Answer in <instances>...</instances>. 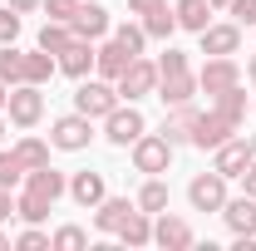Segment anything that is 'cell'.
<instances>
[{"label": "cell", "instance_id": "d4e9b609", "mask_svg": "<svg viewBox=\"0 0 256 251\" xmlns=\"http://www.w3.org/2000/svg\"><path fill=\"white\" fill-rule=\"evenodd\" d=\"M69 44H74V25H69V20H50V25L40 30V50H50V54H60Z\"/></svg>", "mask_w": 256, "mask_h": 251}, {"label": "cell", "instance_id": "f546056e", "mask_svg": "<svg viewBox=\"0 0 256 251\" xmlns=\"http://www.w3.org/2000/svg\"><path fill=\"white\" fill-rule=\"evenodd\" d=\"M15 158L25 162V172H30V168H44V162H50V143H40V138H20V143H15Z\"/></svg>", "mask_w": 256, "mask_h": 251}, {"label": "cell", "instance_id": "681fc988", "mask_svg": "<svg viewBox=\"0 0 256 251\" xmlns=\"http://www.w3.org/2000/svg\"><path fill=\"white\" fill-rule=\"evenodd\" d=\"M252 153H256V138H252Z\"/></svg>", "mask_w": 256, "mask_h": 251}, {"label": "cell", "instance_id": "c3c4849f", "mask_svg": "<svg viewBox=\"0 0 256 251\" xmlns=\"http://www.w3.org/2000/svg\"><path fill=\"white\" fill-rule=\"evenodd\" d=\"M0 138H5V118H0Z\"/></svg>", "mask_w": 256, "mask_h": 251}, {"label": "cell", "instance_id": "cb8c5ba5", "mask_svg": "<svg viewBox=\"0 0 256 251\" xmlns=\"http://www.w3.org/2000/svg\"><path fill=\"white\" fill-rule=\"evenodd\" d=\"M212 108H217L232 128H242V124H246V94H242V84H232V89H222V94H212Z\"/></svg>", "mask_w": 256, "mask_h": 251}, {"label": "cell", "instance_id": "f1b7e54d", "mask_svg": "<svg viewBox=\"0 0 256 251\" xmlns=\"http://www.w3.org/2000/svg\"><path fill=\"white\" fill-rule=\"evenodd\" d=\"M138 207H143V212H153V217H158V212H168V182L148 178V182H143V192H138Z\"/></svg>", "mask_w": 256, "mask_h": 251}, {"label": "cell", "instance_id": "d6a6232c", "mask_svg": "<svg viewBox=\"0 0 256 251\" xmlns=\"http://www.w3.org/2000/svg\"><path fill=\"white\" fill-rule=\"evenodd\" d=\"M50 246H54V251H84L89 236H84V226H60V232L50 236Z\"/></svg>", "mask_w": 256, "mask_h": 251}, {"label": "cell", "instance_id": "5b68a950", "mask_svg": "<svg viewBox=\"0 0 256 251\" xmlns=\"http://www.w3.org/2000/svg\"><path fill=\"white\" fill-rule=\"evenodd\" d=\"M89 138H94V118H84L79 108H74V114H64V118H54V128H50V143L64 148V153L89 148Z\"/></svg>", "mask_w": 256, "mask_h": 251}, {"label": "cell", "instance_id": "3957f363", "mask_svg": "<svg viewBox=\"0 0 256 251\" xmlns=\"http://www.w3.org/2000/svg\"><path fill=\"white\" fill-rule=\"evenodd\" d=\"M188 202H192V212H222L226 207V178L212 168V172H197L188 182Z\"/></svg>", "mask_w": 256, "mask_h": 251}, {"label": "cell", "instance_id": "ba28073f", "mask_svg": "<svg viewBox=\"0 0 256 251\" xmlns=\"http://www.w3.org/2000/svg\"><path fill=\"white\" fill-rule=\"evenodd\" d=\"M232 84H242V69H236L232 54H212V60L202 64V74H197V89L202 94H222Z\"/></svg>", "mask_w": 256, "mask_h": 251}, {"label": "cell", "instance_id": "7c38bea8", "mask_svg": "<svg viewBox=\"0 0 256 251\" xmlns=\"http://www.w3.org/2000/svg\"><path fill=\"white\" fill-rule=\"evenodd\" d=\"M153 242H158L162 251H188V246H192V226H188L182 217L158 212V222H153Z\"/></svg>", "mask_w": 256, "mask_h": 251}, {"label": "cell", "instance_id": "44dd1931", "mask_svg": "<svg viewBox=\"0 0 256 251\" xmlns=\"http://www.w3.org/2000/svg\"><path fill=\"white\" fill-rule=\"evenodd\" d=\"M69 197H74L79 207H98V202L108 197V188H104V172H74V178H69Z\"/></svg>", "mask_w": 256, "mask_h": 251}, {"label": "cell", "instance_id": "ab89813d", "mask_svg": "<svg viewBox=\"0 0 256 251\" xmlns=\"http://www.w3.org/2000/svg\"><path fill=\"white\" fill-rule=\"evenodd\" d=\"M158 5H168V0H128V10H133V15H153Z\"/></svg>", "mask_w": 256, "mask_h": 251}, {"label": "cell", "instance_id": "1f68e13d", "mask_svg": "<svg viewBox=\"0 0 256 251\" xmlns=\"http://www.w3.org/2000/svg\"><path fill=\"white\" fill-rule=\"evenodd\" d=\"M20 182H25V162L15 158V148H10V153H0V188L15 192Z\"/></svg>", "mask_w": 256, "mask_h": 251}, {"label": "cell", "instance_id": "ee69618b", "mask_svg": "<svg viewBox=\"0 0 256 251\" xmlns=\"http://www.w3.org/2000/svg\"><path fill=\"white\" fill-rule=\"evenodd\" d=\"M5 98H10V84H5V79H0V108H5Z\"/></svg>", "mask_w": 256, "mask_h": 251}, {"label": "cell", "instance_id": "836d02e7", "mask_svg": "<svg viewBox=\"0 0 256 251\" xmlns=\"http://www.w3.org/2000/svg\"><path fill=\"white\" fill-rule=\"evenodd\" d=\"M114 40L124 44L128 54H143V44H148V30H143V25H118V30H114Z\"/></svg>", "mask_w": 256, "mask_h": 251}, {"label": "cell", "instance_id": "9c48e42d", "mask_svg": "<svg viewBox=\"0 0 256 251\" xmlns=\"http://www.w3.org/2000/svg\"><path fill=\"white\" fill-rule=\"evenodd\" d=\"M252 143H246V138H226L222 148H212V168H217V172H222V178H242V172H246V168H252Z\"/></svg>", "mask_w": 256, "mask_h": 251}, {"label": "cell", "instance_id": "f6af8a7d", "mask_svg": "<svg viewBox=\"0 0 256 251\" xmlns=\"http://www.w3.org/2000/svg\"><path fill=\"white\" fill-rule=\"evenodd\" d=\"M246 79H252V84H256V54H252V64H246Z\"/></svg>", "mask_w": 256, "mask_h": 251}, {"label": "cell", "instance_id": "8992f818", "mask_svg": "<svg viewBox=\"0 0 256 251\" xmlns=\"http://www.w3.org/2000/svg\"><path fill=\"white\" fill-rule=\"evenodd\" d=\"M168 162H172V143H168L162 133H143V138L133 143V168H138V172L158 178V172H168Z\"/></svg>", "mask_w": 256, "mask_h": 251}, {"label": "cell", "instance_id": "83f0119b", "mask_svg": "<svg viewBox=\"0 0 256 251\" xmlns=\"http://www.w3.org/2000/svg\"><path fill=\"white\" fill-rule=\"evenodd\" d=\"M143 30H148V40H172V30H178V15H172L168 5H158L153 15H143Z\"/></svg>", "mask_w": 256, "mask_h": 251}, {"label": "cell", "instance_id": "9a60e30c", "mask_svg": "<svg viewBox=\"0 0 256 251\" xmlns=\"http://www.w3.org/2000/svg\"><path fill=\"white\" fill-rule=\"evenodd\" d=\"M133 60H138V54H128L118 40H104V44L94 50V69L104 74V79H118V74H124V69H128Z\"/></svg>", "mask_w": 256, "mask_h": 251}, {"label": "cell", "instance_id": "ac0fdd59", "mask_svg": "<svg viewBox=\"0 0 256 251\" xmlns=\"http://www.w3.org/2000/svg\"><path fill=\"white\" fill-rule=\"evenodd\" d=\"M114 236H118L124 246H148V242H153V212H143V207H133V212L124 217V226H118Z\"/></svg>", "mask_w": 256, "mask_h": 251}, {"label": "cell", "instance_id": "4dcf8cb0", "mask_svg": "<svg viewBox=\"0 0 256 251\" xmlns=\"http://www.w3.org/2000/svg\"><path fill=\"white\" fill-rule=\"evenodd\" d=\"M50 207H54V202H44V197H34V192H20V197H15V217H25V222H44Z\"/></svg>", "mask_w": 256, "mask_h": 251}, {"label": "cell", "instance_id": "ffe728a7", "mask_svg": "<svg viewBox=\"0 0 256 251\" xmlns=\"http://www.w3.org/2000/svg\"><path fill=\"white\" fill-rule=\"evenodd\" d=\"M236 44H242V25H207L202 30V54L212 60V54H236Z\"/></svg>", "mask_w": 256, "mask_h": 251}, {"label": "cell", "instance_id": "30bf717a", "mask_svg": "<svg viewBox=\"0 0 256 251\" xmlns=\"http://www.w3.org/2000/svg\"><path fill=\"white\" fill-rule=\"evenodd\" d=\"M232 133H236V128L226 124L217 108H212V114H197V118H192V143H197V148H222Z\"/></svg>", "mask_w": 256, "mask_h": 251}, {"label": "cell", "instance_id": "52a82bcc", "mask_svg": "<svg viewBox=\"0 0 256 251\" xmlns=\"http://www.w3.org/2000/svg\"><path fill=\"white\" fill-rule=\"evenodd\" d=\"M143 133H148V124H143V114H138L133 104H128V108L118 104V108H114V114L104 118V138H108V143H118V148H128V143H138Z\"/></svg>", "mask_w": 256, "mask_h": 251}, {"label": "cell", "instance_id": "5bb4252c", "mask_svg": "<svg viewBox=\"0 0 256 251\" xmlns=\"http://www.w3.org/2000/svg\"><path fill=\"white\" fill-rule=\"evenodd\" d=\"M197 114H202V108H197V104H172V114H168V118H162V138H168V143H172V148H178V143H192V118H197Z\"/></svg>", "mask_w": 256, "mask_h": 251}, {"label": "cell", "instance_id": "4fadbf2b", "mask_svg": "<svg viewBox=\"0 0 256 251\" xmlns=\"http://www.w3.org/2000/svg\"><path fill=\"white\" fill-rule=\"evenodd\" d=\"M222 217L226 226H232V236H256V197H226V207H222Z\"/></svg>", "mask_w": 256, "mask_h": 251}, {"label": "cell", "instance_id": "74e56055", "mask_svg": "<svg viewBox=\"0 0 256 251\" xmlns=\"http://www.w3.org/2000/svg\"><path fill=\"white\" fill-rule=\"evenodd\" d=\"M44 10H50V20H74L79 0H44Z\"/></svg>", "mask_w": 256, "mask_h": 251}, {"label": "cell", "instance_id": "bcb514c9", "mask_svg": "<svg viewBox=\"0 0 256 251\" xmlns=\"http://www.w3.org/2000/svg\"><path fill=\"white\" fill-rule=\"evenodd\" d=\"M0 246H10V236H5V232H0Z\"/></svg>", "mask_w": 256, "mask_h": 251}, {"label": "cell", "instance_id": "603a6c76", "mask_svg": "<svg viewBox=\"0 0 256 251\" xmlns=\"http://www.w3.org/2000/svg\"><path fill=\"white\" fill-rule=\"evenodd\" d=\"M133 207H138V202H128V197H104V202L94 207V226H98V232H118Z\"/></svg>", "mask_w": 256, "mask_h": 251}, {"label": "cell", "instance_id": "7a4b0ae2", "mask_svg": "<svg viewBox=\"0 0 256 251\" xmlns=\"http://www.w3.org/2000/svg\"><path fill=\"white\" fill-rule=\"evenodd\" d=\"M118 84V98H128V104H138V98H148V94H158V64H148L143 54L128 64L124 74L114 79Z\"/></svg>", "mask_w": 256, "mask_h": 251}, {"label": "cell", "instance_id": "8d00e7d4", "mask_svg": "<svg viewBox=\"0 0 256 251\" xmlns=\"http://www.w3.org/2000/svg\"><path fill=\"white\" fill-rule=\"evenodd\" d=\"M178 69H188V54H182V50H168V54L158 60V79L162 74H178Z\"/></svg>", "mask_w": 256, "mask_h": 251}, {"label": "cell", "instance_id": "d590c367", "mask_svg": "<svg viewBox=\"0 0 256 251\" xmlns=\"http://www.w3.org/2000/svg\"><path fill=\"white\" fill-rule=\"evenodd\" d=\"M15 34H20V10L0 5V44H15Z\"/></svg>", "mask_w": 256, "mask_h": 251}, {"label": "cell", "instance_id": "7bdbcfd3", "mask_svg": "<svg viewBox=\"0 0 256 251\" xmlns=\"http://www.w3.org/2000/svg\"><path fill=\"white\" fill-rule=\"evenodd\" d=\"M242 188H246V197H256V158H252V168L242 172Z\"/></svg>", "mask_w": 256, "mask_h": 251}, {"label": "cell", "instance_id": "7dc6e473", "mask_svg": "<svg viewBox=\"0 0 256 251\" xmlns=\"http://www.w3.org/2000/svg\"><path fill=\"white\" fill-rule=\"evenodd\" d=\"M217 5H232V0H212V10H217Z\"/></svg>", "mask_w": 256, "mask_h": 251}, {"label": "cell", "instance_id": "6da1fadb", "mask_svg": "<svg viewBox=\"0 0 256 251\" xmlns=\"http://www.w3.org/2000/svg\"><path fill=\"white\" fill-rule=\"evenodd\" d=\"M74 108H79L84 118H108V114L118 108V84H114V79H84L79 94H74Z\"/></svg>", "mask_w": 256, "mask_h": 251}, {"label": "cell", "instance_id": "60d3db41", "mask_svg": "<svg viewBox=\"0 0 256 251\" xmlns=\"http://www.w3.org/2000/svg\"><path fill=\"white\" fill-rule=\"evenodd\" d=\"M10 217H15V192L0 188V222H10Z\"/></svg>", "mask_w": 256, "mask_h": 251}, {"label": "cell", "instance_id": "e0dca14e", "mask_svg": "<svg viewBox=\"0 0 256 251\" xmlns=\"http://www.w3.org/2000/svg\"><path fill=\"white\" fill-rule=\"evenodd\" d=\"M60 69L69 79H84V74L94 69V40H79V34H74V44L60 50Z\"/></svg>", "mask_w": 256, "mask_h": 251}, {"label": "cell", "instance_id": "8fae6325", "mask_svg": "<svg viewBox=\"0 0 256 251\" xmlns=\"http://www.w3.org/2000/svg\"><path fill=\"white\" fill-rule=\"evenodd\" d=\"M25 192L44 197V202H60L64 192H69V178H64V172H54V168L44 162V168H30V172H25Z\"/></svg>", "mask_w": 256, "mask_h": 251}, {"label": "cell", "instance_id": "484cf974", "mask_svg": "<svg viewBox=\"0 0 256 251\" xmlns=\"http://www.w3.org/2000/svg\"><path fill=\"white\" fill-rule=\"evenodd\" d=\"M54 69H60V60L50 50H34V54H25V84H50Z\"/></svg>", "mask_w": 256, "mask_h": 251}, {"label": "cell", "instance_id": "7402d4cb", "mask_svg": "<svg viewBox=\"0 0 256 251\" xmlns=\"http://www.w3.org/2000/svg\"><path fill=\"white\" fill-rule=\"evenodd\" d=\"M172 15H178V30H197L202 34L212 25V0H178Z\"/></svg>", "mask_w": 256, "mask_h": 251}, {"label": "cell", "instance_id": "d6986e66", "mask_svg": "<svg viewBox=\"0 0 256 251\" xmlns=\"http://www.w3.org/2000/svg\"><path fill=\"white\" fill-rule=\"evenodd\" d=\"M69 25H74L79 40H104V34H108V10H104V5H79Z\"/></svg>", "mask_w": 256, "mask_h": 251}, {"label": "cell", "instance_id": "b9f144b4", "mask_svg": "<svg viewBox=\"0 0 256 251\" xmlns=\"http://www.w3.org/2000/svg\"><path fill=\"white\" fill-rule=\"evenodd\" d=\"M10 10H20V15H30V10H44V0H5Z\"/></svg>", "mask_w": 256, "mask_h": 251}, {"label": "cell", "instance_id": "2e32d148", "mask_svg": "<svg viewBox=\"0 0 256 251\" xmlns=\"http://www.w3.org/2000/svg\"><path fill=\"white\" fill-rule=\"evenodd\" d=\"M197 94V74L192 69H178V74H162L158 79V98L172 108V104H188V98Z\"/></svg>", "mask_w": 256, "mask_h": 251}, {"label": "cell", "instance_id": "277c9868", "mask_svg": "<svg viewBox=\"0 0 256 251\" xmlns=\"http://www.w3.org/2000/svg\"><path fill=\"white\" fill-rule=\"evenodd\" d=\"M5 108H10V124L15 128H34L44 118V94H40V84H15L10 98H5Z\"/></svg>", "mask_w": 256, "mask_h": 251}, {"label": "cell", "instance_id": "e575fe53", "mask_svg": "<svg viewBox=\"0 0 256 251\" xmlns=\"http://www.w3.org/2000/svg\"><path fill=\"white\" fill-rule=\"evenodd\" d=\"M15 246L20 251H40V246H50V232H40V222H30V226L15 236Z\"/></svg>", "mask_w": 256, "mask_h": 251}, {"label": "cell", "instance_id": "4316f807", "mask_svg": "<svg viewBox=\"0 0 256 251\" xmlns=\"http://www.w3.org/2000/svg\"><path fill=\"white\" fill-rule=\"evenodd\" d=\"M0 79L15 89V84H25V54L15 50V44H0Z\"/></svg>", "mask_w": 256, "mask_h": 251}, {"label": "cell", "instance_id": "f35d334b", "mask_svg": "<svg viewBox=\"0 0 256 251\" xmlns=\"http://www.w3.org/2000/svg\"><path fill=\"white\" fill-rule=\"evenodd\" d=\"M232 15L236 25H256V0H232Z\"/></svg>", "mask_w": 256, "mask_h": 251}]
</instances>
